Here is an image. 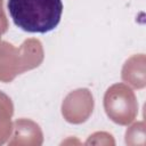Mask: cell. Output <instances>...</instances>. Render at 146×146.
<instances>
[{"label":"cell","instance_id":"1","mask_svg":"<svg viewBox=\"0 0 146 146\" xmlns=\"http://www.w3.org/2000/svg\"><path fill=\"white\" fill-rule=\"evenodd\" d=\"M14 24L27 33H48L57 27L63 14L62 0H8Z\"/></svg>","mask_w":146,"mask_h":146}]
</instances>
